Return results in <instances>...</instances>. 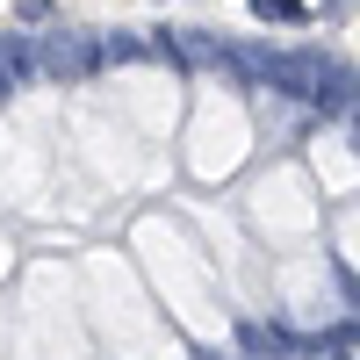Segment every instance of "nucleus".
Returning a JSON list of instances; mask_svg holds the SVG:
<instances>
[{"label":"nucleus","mask_w":360,"mask_h":360,"mask_svg":"<svg viewBox=\"0 0 360 360\" xmlns=\"http://www.w3.org/2000/svg\"><path fill=\"white\" fill-rule=\"evenodd\" d=\"M101 58H108V51H101L94 37H79V29H58V37L44 44V72H58V79H86Z\"/></svg>","instance_id":"nucleus-1"},{"label":"nucleus","mask_w":360,"mask_h":360,"mask_svg":"<svg viewBox=\"0 0 360 360\" xmlns=\"http://www.w3.org/2000/svg\"><path fill=\"white\" fill-rule=\"evenodd\" d=\"M310 101H317L324 115H339V108H353V72H346V65H332V58H317V79H310Z\"/></svg>","instance_id":"nucleus-2"},{"label":"nucleus","mask_w":360,"mask_h":360,"mask_svg":"<svg viewBox=\"0 0 360 360\" xmlns=\"http://www.w3.org/2000/svg\"><path fill=\"white\" fill-rule=\"evenodd\" d=\"M238 346L259 353V360H281V353H288V339L274 332V324H238Z\"/></svg>","instance_id":"nucleus-3"},{"label":"nucleus","mask_w":360,"mask_h":360,"mask_svg":"<svg viewBox=\"0 0 360 360\" xmlns=\"http://www.w3.org/2000/svg\"><path fill=\"white\" fill-rule=\"evenodd\" d=\"M252 15H259V22H288V29H303V22H310L303 0H252Z\"/></svg>","instance_id":"nucleus-4"},{"label":"nucleus","mask_w":360,"mask_h":360,"mask_svg":"<svg viewBox=\"0 0 360 360\" xmlns=\"http://www.w3.org/2000/svg\"><path fill=\"white\" fill-rule=\"evenodd\" d=\"M15 94V65H8V51H0V101Z\"/></svg>","instance_id":"nucleus-5"}]
</instances>
